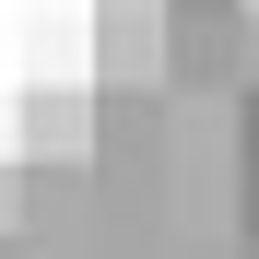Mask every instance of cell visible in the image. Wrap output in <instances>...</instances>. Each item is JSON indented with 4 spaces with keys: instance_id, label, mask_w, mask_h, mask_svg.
<instances>
[{
    "instance_id": "cell-1",
    "label": "cell",
    "mask_w": 259,
    "mask_h": 259,
    "mask_svg": "<svg viewBox=\"0 0 259 259\" xmlns=\"http://www.w3.org/2000/svg\"><path fill=\"white\" fill-rule=\"evenodd\" d=\"M95 153V95L82 82H24L12 95V165L48 177V165H82Z\"/></svg>"
},
{
    "instance_id": "cell-2",
    "label": "cell",
    "mask_w": 259,
    "mask_h": 259,
    "mask_svg": "<svg viewBox=\"0 0 259 259\" xmlns=\"http://www.w3.org/2000/svg\"><path fill=\"white\" fill-rule=\"evenodd\" d=\"M12 224H24V165L0 153V236H12Z\"/></svg>"
}]
</instances>
